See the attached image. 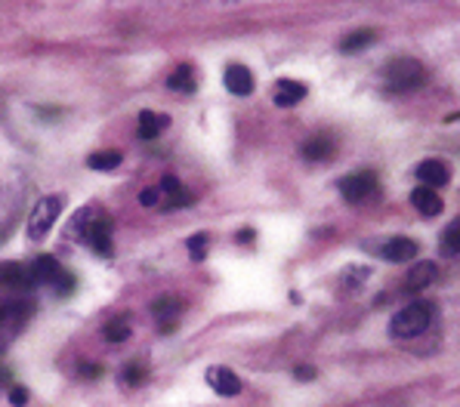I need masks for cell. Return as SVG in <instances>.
Masks as SVG:
<instances>
[{
  "label": "cell",
  "instance_id": "2",
  "mask_svg": "<svg viewBox=\"0 0 460 407\" xmlns=\"http://www.w3.org/2000/svg\"><path fill=\"white\" fill-rule=\"evenodd\" d=\"M432 324V306L429 303H411L395 312L393 324H389V333L395 340H414V336L427 333Z\"/></svg>",
  "mask_w": 460,
  "mask_h": 407
},
{
  "label": "cell",
  "instance_id": "28",
  "mask_svg": "<svg viewBox=\"0 0 460 407\" xmlns=\"http://www.w3.org/2000/svg\"><path fill=\"white\" fill-rule=\"evenodd\" d=\"M81 377L84 379H96V377H102V367L99 364H87V361H84V364H81Z\"/></svg>",
  "mask_w": 460,
  "mask_h": 407
},
{
  "label": "cell",
  "instance_id": "9",
  "mask_svg": "<svg viewBox=\"0 0 460 407\" xmlns=\"http://www.w3.org/2000/svg\"><path fill=\"white\" fill-rule=\"evenodd\" d=\"M223 81H226V90L235 93V96H251L253 93V74H251V68H244V65H229Z\"/></svg>",
  "mask_w": 460,
  "mask_h": 407
},
{
  "label": "cell",
  "instance_id": "12",
  "mask_svg": "<svg viewBox=\"0 0 460 407\" xmlns=\"http://www.w3.org/2000/svg\"><path fill=\"white\" fill-rule=\"evenodd\" d=\"M411 203L420 210L423 216H439L442 210H445V203H442L439 191L436 189H427V185H417V189L411 191Z\"/></svg>",
  "mask_w": 460,
  "mask_h": 407
},
{
  "label": "cell",
  "instance_id": "1",
  "mask_svg": "<svg viewBox=\"0 0 460 407\" xmlns=\"http://www.w3.org/2000/svg\"><path fill=\"white\" fill-rule=\"evenodd\" d=\"M427 81V68L417 59H395L383 68V87L389 93H408L417 90Z\"/></svg>",
  "mask_w": 460,
  "mask_h": 407
},
{
  "label": "cell",
  "instance_id": "23",
  "mask_svg": "<svg viewBox=\"0 0 460 407\" xmlns=\"http://www.w3.org/2000/svg\"><path fill=\"white\" fill-rule=\"evenodd\" d=\"M207 244H210V238H207L204 232L189 238V253H192V260H195V262H201V260L207 256Z\"/></svg>",
  "mask_w": 460,
  "mask_h": 407
},
{
  "label": "cell",
  "instance_id": "26",
  "mask_svg": "<svg viewBox=\"0 0 460 407\" xmlns=\"http://www.w3.org/2000/svg\"><path fill=\"white\" fill-rule=\"evenodd\" d=\"M56 294H59V296H68V294H75V278H72V275H65V272H62V275L56 278Z\"/></svg>",
  "mask_w": 460,
  "mask_h": 407
},
{
  "label": "cell",
  "instance_id": "10",
  "mask_svg": "<svg viewBox=\"0 0 460 407\" xmlns=\"http://www.w3.org/2000/svg\"><path fill=\"white\" fill-rule=\"evenodd\" d=\"M152 312H155L158 321H161V333H173L176 330V318H180L182 306H180V299H176V296H164V299H155Z\"/></svg>",
  "mask_w": 460,
  "mask_h": 407
},
{
  "label": "cell",
  "instance_id": "13",
  "mask_svg": "<svg viewBox=\"0 0 460 407\" xmlns=\"http://www.w3.org/2000/svg\"><path fill=\"white\" fill-rule=\"evenodd\" d=\"M28 272H31V281H34V284H56V278L62 275V265L53 260V256L43 253V256H38V260L31 262Z\"/></svg>",
  "mask_w": 460,
  "mask_h": 407
},
{
  "label": "cell",
  "instance_id": "29",
  "mask_svg": "<svg viewBox=\"0 0 460 407\" xmlns=\"http://www.w3.org/2000/svg\"><path fill=\"white\" fill-rule=\"evenodd\" d=\"M139 203H146V207H155V203H158V189H146L143 194H139Z\"/></svg>",
  "mask_w": 460,
  "mask_h": 407
},
{
  "label": "cell",
  "instance_id": "4",
  "mask_svg": "<svg viewBox=\"0 0 460 407\" xmlns=\"http://www.w3.org/2000/svg\"><path fill=\"white\" fill-rule=\"evenodd\" d=\"M59 213H62V198H56V194L40 198L38 203H34L31 216H28V235L31 238H43L53 228V223L59 219Z\"/></svg>",
  "mask_w": 460,
  "mask_h": 407
},
{
  "label": "cell",
  "instance_id": "16",
  "mask_svg": "<svg viewBox=\"0 0 460 407\" xmlns=\"http://www.w3.org/2000/svg\"><path fill=\"white\" fill-rule=\"evenodd\" d=\"M275 87H278V90H275V105H278V108H290V105H297V102L306 99V87L300 81H278Z\"/></svg>",
  "mask_w": 460,
  "mask_h": 407
},
{
  "label": "cell",
  "instance_id": "20",
  "mask_svg": "<svg viewBox=\"0 0 460 407\" xmlns=\"http://www.w3.org/2000/svg\"><path fill=\"white\" fill-rule=\"evenodd\" d=\"M374 40H377V31H374V28H365V31L349 34V38L340 43V50H343V52H358V50L371 47V43H374Z\"/></svg>",
  "mask_w": 460,
  "mask_h": 407
},
{
  "label": "cell",
  "instance_id": "30",
  "mask_svg": "<svg viewBox=\"0 0 460 407\" xmlns=\"http://www.w3.org/2000/svg\"><path fill=\"white\" fill-rule=\"evenodd\" d=\"M253 228H241V232H235V241H241V244H253Z\"/></svg>",
  "mask_w": 460,
  "mask_h": 407
},
{
  "label": "cell",
  "instance_id": "17",
  "mask_svg": "<svg viewBox=\"0 0 460 407\" xmlns=\"http://www.w3.org/2000/svg\"><path fill=\"white\" fill-rule=\"evenodd\" d=\"M158 191L167 194V210H176V207H185V203H192V194L182 191V185L176 176H164L161 185H158Z\"/></svg>",
  "mask_w": 460,
  "mask_h": 407
},
{
  "label": "cell",
  "instance_id": "3",
  "mask_svg": "<svg viewBox=\"0 0 460 407\" xmlns=\"http://www.w3.org/2000/svg\"><path fill=\"white\" fill-rule=\"evenodd\" d=\"M377 191H380V179H377V173H371V170H358V173H349V176H343V179H340L343 201L356 203V207H358V203L374 201Z\"/></svg>",
  "mask_w": 460,
  "mask_h": 407
},
{
  "label": "cell",
  "instance_id": "25",
  "mask_svg": "<svg viewBox=\"0 0 460 407\" xmlns=\"http://www.w3.org/2000/svg\"><path fill=\"white\" fill-rule=\"evenodd\" d=\"M146 374H148V370L143 364H130L127 370H124V383H127V386H143Z\"/></svg>",
  "mask_w": 460,
  "mask_h": 407
},
{
  "label": "cell",
  "instance_id": "14",
  "mask_svg": "<svg viewBox=\"0 0 460 407\" xmlns=\"http://www.w3.org/2000/svg\"><path fill=\"white\" fill-rule=\"evenodd\" d=\"M383 256L389 262H411L417 256V244L411 238H393V241L383 244Z\"/></svg>",
  "mask_w": 460,
  "mask_h": 407
},
{
  "label": "cell",
  "instance_id": "21",
  "mask_svg": "<svg viewBox=\"0 0 460 407\" xmlns=\"http://www.w3.org/2000/svg\"><path fill=\"white\" fill-rule=\"evenodd\" d=\"M121 164V152H96V155H90L87 157V167L90 170H114V167Z\"/></svg>",
  "mask_w": 460,
  "mask_h": 407
},
{
  "label": "cell",
  "instance_id": "27",
  "mask_svg": "<svg viewBox=\"0 0 460 407\" xmlns=\"http://www.w3.org/2000/svg\"><path fill=\"white\" fill-rule=\"evenodd\" d=\"M10 404L13 407H25V404H28V392H25L22 386H13L10 389Z\"/></svg>",
  "mask_w": 460,
  "mask_h": 407
},
{
  "label": "cell",
  "instance_id": "7",
  "mask_svg": "<svg viewBox=\"0 0 460 407\" xmlns=\"http://www.w3.org/2000/svg\"><path fill=\"white\" fill-rule=\"evenodd\" d=\"M207 383H210V389H214L217 395H223V398H232V395L241 392V379H238L229 367H210L207 370Z\"/></svg>",
  "mask_w": 460,
  "mask_h": 407
},
{
  "label": "cell",
  "instance_id": "8",
  "mask_svg": "<svg viewBox=\"0 0 460 407\" xmlns=\"http://www.w3.org/2000/svg\"><path fill=\"white\" fill-rule=\"evenodd\" d=\"M84 235H87V244H90L99 256H109L111 253V223L105 216H99L96 223L87 225Z\"/></svg>",
  "mask_w": 460,
  "mask_h": 407
},
{
  "label": "cell",
  "instance_id": "6",
  "mask_svg": "<svg viewBox=\"0 0 460 407\" xmlns=\"http://www.w3.org/2000/svg\"><path fill=\"white\" fill-rule=\"evenodd\" d=\"M334 152H337V139H334L331 133H318V136H312L303 145V157H306V161H312V164L331 161Z\"/></svg>",
  "mask_w": 460,
  "mask_h": 407
},
{
  "label": "cell",
  "instance_id": "18",
  "mask_svg": "<svg viewBox=\"0 0 460 407\" xmlns=\"http://www.w3.org/2000/svg\"><path fill=\"white\" fill-rule=\"evenodd\" d=\"M170 118L167 114H158V111H139V136L143 139H155L167 130Z\"/></svg>",
  "mask_w": 460,
  "mask_h": 407
},
{
  "label": "cell",
  "instance_id": "22",
  "mask_svg": "<svg viewBox=\"0 0 460 407\" xmlns=\"http://www.w3.org/2000/svg\"><path fill=\"white\" fill-rule=\"evenodd\" d=\"M130 336V324L124 321V318H118V321H111V324H105V340L109 342H124Z\"/></svg>",
  "mask_w": 460,
  "mask_h": 407
},
{
  "label": "cell",
  "instance_id": "11",
  "mask_svg": "<svg viewBox=\"0 0 460 407\" xmlns=\"http://www.w3.org/2000/svg\"><path fill=\"white\" fill-rule=\"evenodd\" d=\"M436 278H439V265L429 262V260H420V262L411 265V272H408V278H405V284H408V290H423V287L436 284Z\"/></svg>",
  "mask_w": 460,
  "mask_h": 407
},
{
  "label": "cell",
  "instance_id": "15",
  "mask_svg": "<svg viewBox=\"0 0 460 407\" xmlns=\"http://www.w3.org/2000/svg\"><path fill=\"white\" fill-rule=\"evenodd\" d=\"M31 272L19 262H4L0 265V287H31Z\"/></svg>",
  "mask_w": 460,
  "mask_h": 407
},
{
  "label": "cell",
  "instance_id": "31",
  "mask_svg": "<svg viewBox=\"0 0 460 407\" xmlns=\"http://www.w3.org/2000/svg\"><path fill=\"white\" fill-rule=\"evenodd\" d=\"M315 377V367H297V379H312Z\"/></svg>",
  "mask_w": 460,
  "mask_h": 407
},
{
  "label": "cell",
  "instance_id": "5",
  "mask_svg": "<svg viewBox=\"0 0 460 407\" xmlns=\"http://www.w3.org/2000/svg\"><path fill=\"white\" fill-rule=\"evenodd\" d=\"M414 173H417V179L427 185V189H442V185H448V179H451L445 161H439V157H427V161H420Z\"/></svg>",
  "mask_w": 460,
  "mask_h": 407
},
{
  "label": "cell",
  "instance_id": "24",
  "mask_svg": "<svg viewBox=\"0 0 460 407\" xmlns=\"http://www.w3.org/2000/svg\"><path fill=\"white\" fill-rule=\"evenodd\" d=\"M445 253L448 256H457L460 253V223H451L445 228Z\"/></svg>",
  "mask_w": 460,
  "mask_h": 407
},
{
  "label": "cell",
  "instance_id": "19",
  "mask_svg": "<svg viewBox=\"0 0 460 407\" xmlns=\"http://www.w3.org/2000/svg\"><path fill=\"white\" fill-rule=\"evenodd\" d=\"M195 84H198V81H195V68L192 65H180L170 77H167V87L176 90V93H195V90H198Z\"/></svg>",
  "mask_w": 460,
  "mask_h": 407
}]
</instances>
